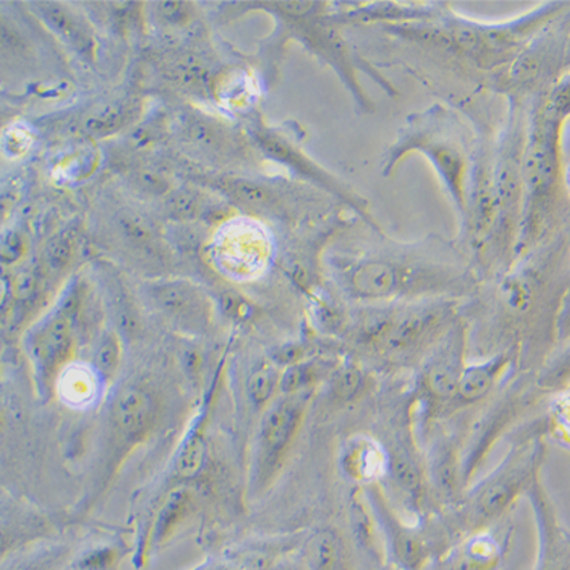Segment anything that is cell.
<instances>
[{"label":"cell","instance_id":"23","mask_svg":"<svg viewBox=\"0 0 570 570\" xmlns=\"http://www.w3.org/2000/svg\"><path fill=\"white\" fill-rule=\"evenodd\" d=\"M211 91L221 106L228 110H244L258 98L259 85L253 73L247 69L231 68L212 81Z\"/></svg>","mask_w":570,"mask_h":570},{"label":"cell","instance_id":"38","mask_svg":"<svg viewBox=\"0 0 570 570\" xmlns=\"http://www.w3.org/2000/svg\"><path fill=\"white\" fill-rule=\"evenodd\" d=\"M543 99H545L546 107L558 118L565 120L570 118V73L554 84Z\"/></svg>","mask_w":570,"mask_h":570},{"label":"cell","instance_id":"26","mask_svg":"<svg viewBox=\"0 0 570 570\" xmlns=\"http://www.w3.org/2000/svg\"><path fill=\"white\" fill-rule=\"evenodd\" d=\"M339 364L325 363L320 359H306L282 371L281 394H297L313 391L321 379L332 375Z\"/></svg>","mask_w":570,"mask_h":570},{"label":"cell","instance_id":"5","mask_svg":"<svg viewBox=\"0 0 570 570\" xmlns=\"http://www.w3.org/2000/svg\"><path fill=\"white\" fill-rule=\"evenodd\" d=\"M530 106L506 99L495 146L494 223L473 268L480 283L510 270L518 258L525 213V149Z\"/></svg>","mask_w":570,"mask_h":570},{"label":"cell","instance_id":"35","mask_svg":"<svg viewBox=\"0 0 570 570\" xmlns=\"http://www.w3.org/2000/svg\"><path fill=\"white\" fill-rule=\"evenodd\" d=\"M543 426H545L546 437L557 438L558 441L570 446V393L568 391L554 395L553 406Z\"/></svg>","mask_w":570,"mask_h":570},{"label":"cell","instance_id":"24","mask_svg":"<svg viewBox=\"0 0 570 570\" xmlns=\"http://www.w3.org/2000/svg\"><path fill=\"white\" fill-rule=\"evenodd\" d=\"M142 106L139 100H119L96 110L84 120L85 133L92 138L104 139L119 133L131 126L141 116Z\"/></svg>","mask_w":570,"mask_h":570},{"label":"cell","instance_id":"27","mask_svg":"<svg viewBox=\"0 0 570 570\" xmlns=\"http://www.w3.org/2000/svg\"><path fill=\"white\" fill-rule=\"evenodd\" d=\"M116 230L119 231L120 239L134 250L151 253L162 246L153 223L141 213L120 211L116 216Z\"/></svg>","mask_w":570,"mask_h":570},{"label":"cell","instance_id":"47","mask_svg":"<svg viewBox=\"0 0 570 570\" xmlns=\"http://www.w3.org/2000/svg\"><path fill=\"white\" fill-rule=\"evenodd\" d=\"M568 393H570V388H569V390H568Z\"/></svg>","mask_w":570,"mask_h":570},{"label":"cell","instance_id":"14","mask_svg":"<svg viewBox=\"0 0 570 570\" xmlns=\"http://www.w3.org/2000/svg\"><path fill=\"white\" fill-rule=\"evenodd\" d=\"M154 308L177 331L192 336L205 335L213 324V304L204 289L189 281H157L146 285Z\"/></svg>","mask_w":570,"mask_h":570},{"label":"cell","instance_id":"18","mask_svg":"<svg viewBox=\"0 0 570 570\" xmlns=\"http://www.w3.org/2000/svg\"><path fill=\"white\" fill-rule=\"evenodd\" d=\"M180 134L193 153L209 161H230L242 153V143L235 131L201 111H189L181 118Z\"/></svg>","mask_w":570,"mask_h":570},{"label":"cell","instance_id":"13","mask_svg":"<svg viewBox=\"0 0 570 570\" xmlns=\"http://www.w3.org/2000/svg\"><path fill=\"white\" fill-rule=\"evenodd\" d=\"M425 460L434 502L455 510L468 490L464 473V438L452 430H430Z\"/></svg>","mask_w":570,"mask_h":570},{"label":"cell","instance_id":"8","mask_svg":"<svg viewBox=\"0 0 570 570\" xmlns=\"http://www.w3.org/2000/svg\"><path fill=\"white\" fill-rule=\"evenodd\" d=\"M535 376L537 375L518 373L508 380L506 385L500 388L498 397L491 401L486 413L476 420L471 436L465 438L464 473L468 487L503 434L545 399L538 390Z\"/></svg>","mask_w":570,"mask_h":570},{"label":"cell","instance_id":"9","mask_svg":"<svg viewBox=\"0 0 570 570\" xmlns=\"http://www.w3.org/2000/svg\"><path fill=\"white\" fill-rule=\"evenodd\" d=\"M313 391L281 394L263 414L256 444V486H270L282 471L304 425Z\"/></svg>","mask_w":570,"mask_h":570},{"label":"cell","instance_id":"17","mask_svg":"<svg viewBox=\"0 0 570 570\" xmlns=\"http://www.w3.org/2000/svg\"><path fill=\"white\" fill-rule=\"evenodd\" d=\"M363 494L366 498V506L371 511L379 529L385 534L397 563L409 570L420 568L428 557V546L416 526L406 525L402 521L383 490L382 484L363 487Z\"/></svg>","mask_w":570,"mask_h":570},{"label":"cell","instance_id":"34","mask_svg":"<svg viewBox=\"0 0 570 570\" xmlns=\"http://www.w3.org/2000/svg\"><path fill=\"white\" fill-rule=\"evenodd\" d=\"M189 503V491L185 490V488L170 494L165 506L162 507L157 523H155V538L157 541L168 537L170 531L176 529L177 523L183 519L186 511H188Z\"/></svg>","mask_w":570,"mask_h":570},{"label":"cell","instance_id":"33","mask_svg":"<svg viewBox=\"0 0 570 570\" xmlns=\"http://www.w3.org/2000/svg\"><path fill=\"white\" fill-rule=\"evenodd\" d=\"M205 461V440L201 434L193 432L178 453L176 472L180 479L197 478L203 471Z\"/></svg>","mask_w":570,"mask_h":570},{"label":"cell","instance_id":"2","mask_svg":"<svg viewBox=\"0 0 570 570\" xmlns=\"http://www.w3.org/2000/svg\"><path fill=\"white\" fill-rule=\"evenodd\" d=\"M336 288L355 305L471 300L480 281L460 244L440 235L402 242L366 226L352 247L329 259Z\"/></svg>","mask_w":570,"mask_h":570},{"label":"cell","instance_id":"12","mask_svg":"<svg viewBox=\"0 0 570 570\" xmlns=\"http://www.w3.org/2000/svg\"><path fill=\"white\" fill-rule=\"evenodd\" d=\"M408 418L411 414H406L405 418L399 421L397 428L391 434L390 443H385L390 458L385 480L394 488L403 506L421 515L436 506V502L430 494L425 455L418 451L416 436Z\"/></svg>","mask_w":570,"mask_h":570},{"label":"cell","instance_id":"42","mask_svg":"<svg viewBox=\"0 0 570 570\" xmlns=\"http://www.w3.org/2000/svg\"><path fill=\"white\" fill-rule=\"evenodd\" d=\"M158 14L168 25L181 26L190 21V3L188 2H161L157 3Z\"/></svg>","mask_w":570,"mask_h":570},{"label":"cell","instance_id":"32","mask_svg":"<svg viewBox=\"0 0 570 570\" xmlns=\"http://www.w3.org/2000/svg\"><path fill=\"white\" fill-rule=\"evenodd\" d=\"M120 363H122V344L119 335L115 331L107 332L96 348L93 367L104 382H111L118 375Z\"/></svg>","mask_w":570,"mask_h":570},{"label":"cell","instance_id":"28","mask_svg":"<svg viewBox=\"0 0 570 570\" xmlns=\"http://www.w3.org/2000/svg\"><path fill=\"white\" fill-rule=\"evenodd\" d=\"M204 203L205 197L195 189H173L168 195L163 198V212H165L166 218L176 224H190L201 219Z\"/></svg>","mask_w":570,"mask_h":570},{"label":"cell","instance_id":"10","mask_svg":"<svg viewBox=\"0 0 570 570\" xmlns=\"http://www.w3.org/2000/svg\"><path fill=\"white\" fill-rule=\"evenodd\" d=\"M212 261L221 273L235 281H251L270 266L273 239L258 221L228 219L221 224L211 244Z\"/></svg>","mask_w":570,"mask_h":570},{"label":"cell","instance_id":"29","mask_svg":"<svg viewBox=\"0 0 570 570\" xmlns=\"http://www.w3.org/2000/svg\"><path fill=\"white\" fill-rule=\"evenodd\" d=\"M538 390L545 397L565 393L570 388V343L554 353L553 358L535 376Z\"/></svg>","mask_w":570,"mask_h":570},{"label":"cell","instance_id":"31","mask_svg":"<svg viewBox=\"0 0 570 570\" xmlns=\"http://www.w3.org/2000/svg\"><path fill=\"white\" fill-rule=\"evenodd\" d=\"M282 371L275 364L266 363L256 368L247 380V393L259 408H268L281 394Z\"/></svg>","mask_w":570,"mask_h":570},{"label":"cell","instance_id":"43","mask_svg":"<svg viewBox=\"0 0 570 570\" xmlns=\"http://www.w3.org/2000/svg\"><path fill=\"white\" fill-rule=\"evenodd\" d=\"M38 288V275L36 271H23L13 282V296L15 300L28 301L34 297Z\"/></svg>","mask_w":570,"mask_h":570},{"label":"cell","instance_id":"4","mask_svg":"<svg viewBox=\"0 0 570 570\" xmlns=\"http://www.w3.org/2000/svg\"><path fill=\"white\" fill-rule=\"evenodd\" d=\"M414 153L428 158L455 205L460 224L463 223L478 157V133L471 120L443 103L406 116L393 143L383 153L380 173L383 177H393L401 163Z\"/></svg>","mask_w":570,"mask_h":570},{"label":"cell","instance_id":"25","mask_svg":"<svg viewBox=\"0 0 570 570\" xmlns=\"http://www.w3.org/2000/svg\"><path fill=\"white\" fill-rule=\"evenodd\" d=\"M373 385L368 371L356 363L339 364L329 376V397L339 405L359 401Z\"/></svg>","mask_w":570,"mask_h":570},{"label":"cell","instance_id":"6","mask_svg":"<svg viewBox=\"0 0 570 570\" xmlns=\"http://www.w3.org/2000/svg\"><path fill=\"white\" fill-rule=\"evenodd\" d=\"M546 460L543 421L531 426L513 441L494 471L472 484L461 506L452 511L461 526L480 530L507 514L542 476Z\"/></svg>","mask_w":570,"mask_h":570},{"label":"cell","instance_id":"11","mask_svg":"<svg viewBox=\"0 0 570 570\" xmlns=\"http://www.w3.org/2000/svg\"><path fill=\"white\" fill-rule=\"evenodd\" d=\"M254 135L259 149L263 151L268 158L281 163V165L297 174L298 177L317 186V188L323 189L329 195L335 197L341 203L351 207L358 219L364 221L368 226L380 227L378 221L371 216L370 205H368L366 198L358 195L355 190L321 168L318 163L304 153L296 141L283 134L282 131L270 130V128H262V130L256 131Z\"/></svg>","mask_w":570,"mask_h":570},{"label":"cell","instance_id":"20","mask_svg":"<svg viewBox=\"0 0 570 570\" xmlns=\"http://www.w3.org/2000/svg\"><path fill=\"white\" fill-rule=\"evenodd\" d=\"M157 405L153 394L141 385L123 387L111 405V425L119 440L133 443L153 428Z\"/></svg>","mask_w":570,"mask_h":570},{"label":"cell","instance_id":"41","mask_svg":"<svg viewBox=\"0 0 570 570\" xmlns=\"http://www.w3.org/2000/svg\"><path fill=\"white\" fill-rule=\"evenodd\" d=\"M161 134V123L146 122L131 130V133L127 135V145L130 146L131 150H145L146 146H151L154 142H157Z\"/></svg>","mask_w":570,"mask_h":570},{"label":"cell","instance_id":"37","mask_svg":"<svg viewBox=\"0 0 570 570\" xmlns=\"http://www.w3.org/2000/svg\"><path fill=\"white\" fill-rule=\"evenodd\" d=\"M73 244L68 236L57 235L46 244L45 265L50 273H63L72 261Z\"/></svg>","mask_w":570,"mask_h":570},{"label":"cell","instance_id":"46","mask_svg":"<svg viewBox=\"0 0 570 570\" xmlns=\"http://www.w3.org/2000/svg\"><path fill=\"white\" fill-rule=\"evenodd\" d=\"M563 185L570 195V162L568 163V166H566V169L563 170Z\"/></svg>","mask_w":570,"mask_h":570},{"label":"cell","instance_id":"39","mask_svg":"<svg viewBox=\"0 0 570 570\" xmlns=\"http://www.w3.org/2000/svg\"><path fill=\"white\" fill-rule=\"evenodd\" d=\"M2 143L3 153L13 158L22 157L33 145V134L26 127L13 126L3 133Z\"/></svg>","mask_w":570,"mask_h":570},{"label":"cell","instance_id":"3","mask_svg":"<svg viewBox=\"0 0 570 570\" xmlns=\"http://www.w3.org/2000/svg\"><path fill=\"white\" fill-rule=\"evenodd\" d=\"M463 308L456 300L356 305L345 312L341 335L382 370H417L461 320Z\"/></svg>","mask_w":570,"mask_h":570},{"label":"cell","instance_id":"1","mask_svg":"<svg viewBox=\"0 0 570 570\" xmlns=\"http://www.w3.org/2000/svg\"><path fill=\"white\" fill-rule=\"evenodd\" d=\"M569 256L548 238L515 259L506 273L480 283L464 301L471 352H508L519 373L537 375L558 348V320L568 290Z\"/></svg>","mask_w":570,"mask_h":570},{"label":"cell","instance_id":"44","mask_svg":"<svg viewBox=\"0 0 570 570\" xmlns=\"http://www.w3.org/2000/svg\"><path fill=\"white\" fill-rule=\"evenodd\" d=\"M570 343V256L568 290H566L563 308H561L560 320H558V347H565Z\"/></svg>","mask_w":570,"mask_h":570},{"label":"cell","instance_id":"36","mask_svg":"<svg viewBox=\"0 0 570 570\" xmlns=\"http://www.w3.org/2000/svg\"><path fill=\"white\" fill-rule=\"evenodd\" d=\"M130 180L135 190L150 198H165L173 190L168 178L154 168L134 169Z\"/></svg>","mask_w":570,"mask_h":570},{"label":"cell","instance_id":"30","mask_svg":"<svg viewBox=\"0 0 570 570\" xmlns=\"http://www.w3.org/2000/svg\"><path fill=\"white\" fill-rule=\"evenodd\" d=\"M168 80L180 85L185 91L192 93H205L212 88V78L209 69L200 60L193 57L180 58L166 69Z\"/></svg>","mask_w":570,"mask_h":570},{"label":"cell","instance_id":"16","mask_svg":"<svg viewBox=\"0 0 570 570\" xmlns=\"http://www.w3.org/2000/svg\"><path fill=\"white\" fill-rule=\"evenodd\" d=\"M518 373V360L508 352L495 353L480 358L478 363H468L443 418L458 416L483 405Z\"/></svg>","mask_w":570,"mask_h":570},{"label":"cell","instance_id":"21","mask_svg":"<svg viewBox=\"0 0 570 570\" xmlns=\"http://www.w3.org/2000/svg\"><path fill=\"white\" fill-rule=\"evenodd\" d=\"M37 13L57 36L68 41L76 52L92 60L95 57V38L87 23L63 3L37 2Z\"/></svg>","mask_w":570,"mask_h":570},{"label":"cell","instance_id":"22","mask_svg":"<svg viewBox=\"0 0 570 570\" xmlns=\"http://www.w3.org/2000/svg\"><path fill=\"white\" fill-rule=\"evenodd\" d=\"M103 382L95 367L71 363L58 376L56 390L58 397L71 408H87L98 399Z\"/></svg>","mask_w":570,"mask_h":570},{"label":"cell","instance_id":"19","mask_svg":"<svg viewBox=\"0 0 570 570\" xmlns=\"http://www.w3.org/2000/svg\"><path fill=\"white\" fill-rule=\"evenodd\" d=\"M387 446L378 437L356 434L347 438L340 453V467L343 475L360 488L382 484L387 479Z\"/></svg>","mask_w":570,"mask_h":570},{"label":"cell","instance_id":"40","mask_svg":"<svg viewBox=\"0 0 570 570\" xmlns=\"http://www.w3.org/2000/svg\"><path fill=\"white\" fill-rule=\"evenodd\" d=\"M25 250V239L22 238L21 233L13 230L3 233L0 242V259L3 265H14L15 262L21 261Z\"/></svg>","mask_w":570,"mask_h":570},{"label":"cell","instance_id":"45","mask_svg":"<svg viewBox=\"0 0 570 570\" xmlns=\"http://www.w3.org/2000/svg\"><path fill=\"white\" fill-rule=\"evenodd\" d=\"M115 554L110 549H100L96 553L88 554L87 557L81 561V569L83 570H100L107 568L114 560Z\"/></svg>","mask_w":570,"mask_h":570},{"label":"cell","instance_id":"15","mask_svg":"<svg viewBox=\"0 0 570 570\" xmlns=\"http://www.w3.org/2000/svg\"><path fill=\"white\" fill-rule=\"evenodd\" d=\"M26 343L40 387L52 390L58 376L71 364L75 347L73 318L58 308L31 331Z\"/></svg>","mask_w":570,"mask_h":570},{"label":"cell","instance_id":"7","mask_svg":"<svg viewBox=\"0 0 570 570\" xmlns=\"http://www.w3.org/2000/svg\"><path fill=\"white\" fill-rule=\"evenodd\" d=\"M468 324L463 317L429 353L417 368L414 403L420 414L423 429L432 428L434 423L443 420L446 408L451 403L465 368L468 366Z\"/></svg>","mask_w":570,"mask_h":570}]
</instances>
